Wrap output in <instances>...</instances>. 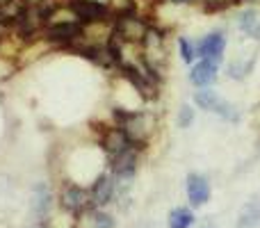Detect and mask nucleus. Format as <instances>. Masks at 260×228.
<instances>
[{"label":"nucleus","mask_w":260,"mask_h":228,"mask_svg":"<svg viewBox=\"0 0 260 228\" xmlns=\"http://www.w3.org/2000/svg\"><path fill=\"white\" fill-rule=\"evenodd\" d=\"M197 110H203L208 114H215L219 121L224 123H231V125H238L242 121V110L238 108L235 103H231L229 99L219 94L215 87H206V89H194L192 91V99Z\"/></svg>","instance_id":"nucleus-1"},{"label":"nucleus","mask_w":260,"mask_h":228,"mask_svg":"<svg viewBox=\"0 0 260 228\" xmlns=\"http://www.w3.org/2000/svg\"><path fill=\"white\" fill-rule=\"evenodd\" d=\"M67 9L85 27L112 23V7H110V0H67Z\"/></svg>","instance_id":"nucleus-2"},{"label":"nucleus","mask_w":260,"mask_h":228,"mask_svg":"<svg viewBox=\"0 0 260 228\" xmlns=\"http://www.w3.org/2000/svg\"><path fill=\"white\" fill-rule=\"evenodd\" d=\"M57 203L64 212L73 217L85 215L91 208V199H89V187L80 183H73V180H64L62 187L57 194Z\"/></svg>","instance_id":"nucleus-3"},{"label":"nucleus","mask_w":260,"mask_h":228,"mask_svg":"<svg viewBox=\"0 0 260 228\" xmlns=\"http://www.w3.org/2000/svg\"><path fill=\"white\" fill-rule=\"evenodd\" d=\"M226 48H229V35L224 27H212L197 37V55L199 59H210L224 67L226 62Z\"/></svg>","instance_id":"nucleus-4"},{"label":"nucleus","mask_w":260,"mask_h":228,"mask_svg":"<svg viewBox=\"0 0 260 228\" xmlns=\"http://www.w3.org/2000/svg\"><path fill=\"white\" fill-rule=\"evenodd\" d=\"M233 25L247 41L260 46V7L240 5L238 9H233Z\"/></svg>","instance_id":"nucleus-5"},{"label":"nucleus","mask_w":260,"mask_h":228,"mask_svg":"<svg viewBox=\"0 0 260 228\" xmlns=\"http://www.w3.org/2000/svg\"><path fill=\"white\" fill-rule=\"evenodd\" d=\"M221 64L210 62V59H197L192 67H187V82L194 89H206V87H215L219 82Z\"/></svg>","instance_id":"nucleus-6"},{"label":"nucleus","mask_w":260,"mask_h":228,"mask_svg":"<svg viewBox=\"0 0 260 228\" xmlns=\"http://www.w3.org/2000/svg\"><path fill=\"white\" fill-rule=\"evenodd\" d=\"M119 197L117 189V178L110 169H105L94 183L89 185V199H91V208H105Z\"/></svg>","instance_id":"nucleus-7"},{"label":"nucleus","mask_w":260,"mask_h":228,"mask_svg":"<svg viewBox=\"0 0 260 228\" xmlns=\"http://www.w3.org/2000/svg\"><path fill=\"white\" fill-rule=\"evenodd\" d=\"M256 62H258V50H253L251 55H249V53L235 55V57L226 59L224 67H221V71H224V76L229 78V80L244 82L253 73V69H256Z\"/></svg>","instance_id":"nucleus-8"},{"label":"nucleus","mask_w":260,"mask_h":228,"mask_svg":"<svg viewBox=\"0 0 260 228\" xmlns=\"http://www.w3.org/2000/svg\"><path fill=\"white\" fill-rule=\"evenodd\" d=\"M210 180L206 178L203 174H197V171H192V174H187V178H185V194H187V201L189 206L197 210V208H203L208 201H210Z\"/></svg>","instance_id":"nucleus-9"},{"label":"nucleus","mask_w":260,"mask_h":228,"mask_svg":"<svg viewBox=\"0 0 260 228\" xmlns=\"http://www.w3.org/2000/svg\"><path fill=\"white\" fill-rule=\"evenodd\" d=\"M50 203H53V192H50V185L46 180L35 185L32 189V208H35L37 221H48L50 215Z\"/></svg>","instance_id":"nucleus-10"},{"label":"nucleus","mask_w":260,"mask_h":228,"mask_svg":"<svg viewBox=\"0 0 260 228\" xmlns=\"http://www.w3.org/2000/svg\"><path fill=\"white\" fill-rule=\"evenodd\" d=\"M80 228H114V217L105 212V208H89L85 215L78 217Z\"/></svg>","instance_id":"nucleus-11"},{"label":"nucleus","mask_w":260,"mask_h":228,"mask_svg":"<svg viewBox=\"0 0 260 228\" xmlns=\"http://www.w3.org/2000/svg\"><path fill=\"white\" fill-rule=\"evenodd\" d=\"M176 53H178L180 62L185 64V67H192L194 62L199 59L197 55V37H187V35H178L176 37Z\"/></svg>","instance_id":"nucleus-12"},{"label":"nucleus","mask_w":260,"mask_h":228,"mask_svg":"<svg viewBox=\"0 0 260 228\" xmlns=\"http://www.w3.org/2000/svg\"><path fill=\"white\" fill-rule=\"evenodd\" d=\"M238 228H260V201L253 199L242 208L238 217Z\"/></svg>","instance_id":"nucleus-13"},{"label":"nucleus","mask_w":260,"mask_h":228,"mask_svg":"<svg viewBox=\"0 0 260 228\" xmlns=\"http://www.w3.org/2000/svg\"><path fill=\"white\" fill-rule=\"evenodd\" d=\"M194 224V212L185 206H178L169 212V219H167V226L169 228H189Z\"/></svg>","instance_id":"nucleus-14"},{"label":"nucleus","mask_w":260,"mask_h":228,"mask_svg":"<svg viewBox=\"0 0 260 228\" xmlns=\"http://www.w3.org/2000/svg\"><path fill=\"white\" fill-rule=\"evenodd\" d=\"M194 121H197V108H194L192 101H189V103H180L178 108H176V125H178L180 130L192 128Z\"/></svg>","instance_id":"nucleus-15"},{"label":"nucleus","mask_w":260,"mask_h":228,"mask_svg":"<svg viewBox=\"0 0 260 228\" xmlns=\"http://www.w3.org/2000/svg\"><path fill=\"white\" fill-rule=\"evenodd\" d=\"M30 228H48V221H37V224H32Z\"/></svg>","instance_id":"nucleus-16"},{"label":"nucleus","mask_w":260,"mask_h":228,"mask_svg":"<svg viewBox=\"0 0 260 228\" xmlns=\"http://www.w3.org/2000/svg\"><path fill=\"white\" fill-rule=\"evenodd\" d=\"M206 228H212V226H206Z\"/></svg>","instance_id":"nucleus-17"}]
</instances>
